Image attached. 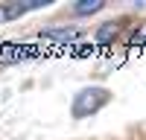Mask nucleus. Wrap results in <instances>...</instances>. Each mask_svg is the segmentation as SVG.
Returning <instances> with one entry per match:
<instances>
[{"mask_svg": "<svg viewBox=\"0 0 146 140\" xmlns=\"http://www.w3.org/2000/svg\"><path fill=\"white\" fill-rule=\"evenodd\" d=\"M111 99V93H108V88H82L76 96H73V117L76 120H82V117H91V114H96L102 108V105Z\"/></svg>", "mask_w": 146, "mask_h": 140, "instance_id": "f257e3e1", "label": "nucleus"}, {"mask_svg": "<svg viewBox=\"0 0 146 140\" xmlns=\"http://www.w3.org/2000/svg\"><path fill=\"white\" fill-rule=\"evenodd\" d=\"M117 32H120V26L111 20V23H102L100 29H96V44L100 47H105V44H111L114 38H117Z\"/></svg>", "mask_w": 146, "mask_h": 140, "instance_id": "f03ea898", "label": "nucleus"}, {"mask_svg": "<svg viewBox=\"0 0 146 140\" xmlns=\"http://www.w3.org/2000/svg\"><path fill=\"white\" fill-rule=\"evenodd\" d=\"M76 29H67V26H62V29H44L41 32V38H50V41H62V44H67V41H73L76 38Z\"/></svg>", "mask_w": 146, "mask_h": 140, "instance_id": "7ed1b4c3", "label": "nucleus"}, {"mask_svg": "<svg viewBox=\"0 0 146 140\" xmlns=\"http://www.w3.org/2000/svg\"><path fill=\"white\" fill-rule=\"evenodd\" d=\"M102 6H105L102 0H91V3H76L73 12H76V15H94V12H100Z\"/></svg>", "mask_w": 146, "mask_h": 140, "instance_id": "20e7f679", "label": "nucleus"}, {"mask_svg": "<svg viewBox=\"0 0 146 140\" xmlns=\"http://www.w3.org/2000/svg\"><path fill=\"white\" fill-rule=\"evenodd\" d=\"M135 41H146V26H143V29H137V32H135Z\"/></svg>", "mask_w": 146, "mask_h": 140, "instance_id": "39448f33", "label": "nucleus"}]
</instances>
